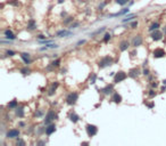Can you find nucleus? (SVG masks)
<instances>
[{"mask_svg":"<svg viewBox=\"0 0 166 146\" xmlns=\"http://www.w3.org/2000/svg\"><path fill=\"white\" fill-rule=\"evenodd\" d=\"M47 46H48V48H49V49H56V48H58V47H59L58 45H57V43H53V42L48 43Z\"/></svg>","mask_w":166,"mask_h":146,"instance_id":"79ce46f5","label":"nucleus"},{"mask_svg":"<svg viewBox=\"0 0 166 146\" xmlns=\"http://www.w3.org/2000/svg\"><path fill=\"white\" fill-rule=\"evenodd\" d=\"M37 39L38 40H44V39H47V36H46V34H38Z\"/></svg>","mask_w":166,"mask_h":146,"instance_id":"de8ad7c7","label":"nucleus"},{"mask_svg":"<svg viewBox=\"0 0 166 146\" xmlns=\"http://www.w3.org/2000/svg\"><path fill=\"white\" fill-rule=\"evenodd\" d=\"M86 42V40L85 39H82V40H79L76 42V47H80V46H82V45H84V43Z\"/></svg>","mask_w":166,"mask_h":146,"instance_id":"49530a36","label":"nucleus"},{"mask_svg":"<svg viewBox=\"0 0 166 146\" xmlns=\"http://www.w3.org/2000/svg\"><path fill=\"white\" fill-rule=\"evenodd\" d=\"M85 131L86 135L91 138V137H94L98 134V127L94 126V124H91V123H86L85 124Z\"/></svg>","mask_w":166,"mask_h":146,"instance_id":"39448f33","label":"nucleus"},{"mask_svg":"<svg viewBox=\"0 0 166 146\" xmlns=\"http://www.w3.org/2000/svg\"><path fill=\"white\" fill-rule=\"evenodd\" d=\"M18 127L22 128V129H24V128H26L27 127V123L24 122V121H18Z\"/></svg>","mask_w":166,"mask_h":146,"instance_id":"c03bdc74","label":"nucleus"},{"mask_svg":"<svg viewBox=\"0 0 166 146\" xmlns=\"http://www.w3.org/2000/svg\"><path fill=\"white\" fill-rule=\"evenodd\" d=\"M16 55V51L15 50H11V49H7L5 51V56L6 57H14Z\"/></svg>","mask_w":166,"mask_h":146,"instance_id":"f704fd0d","label":"nucleus"},{"mask_svg":"<svg viewBox=\"0 0 166 146\" xmlns=\"http://www.w3.org/2000/svg\"><path fill=\"white\" fill-rule=\"evenodd\" d=\"M58 87H59V82H58V81H53V82L51 83L50 88L48 89V91H47V96H48V97L53 96V95L56 94V90H57V88H58Z\"/></svg>","mask_w":166,"mask_h":146,"instance_id":"9b49d317","label":"nucleus"},{"mask_svg":"<svg viewBox=\"0 0 166 146\" xmlns=\"http://www.w3.org/2000/svg\"><path fill=\"white\" fill-rule=\"evenodd\" d=\"M166 91V85H164L162 88H160V93H165Z\"/></svg>","mask_w":166,"mask_h":146,"instance_id":"6e6d98bb","label":"nucleus"},{"mask_svg":"<svg viewBox=\"0 0 166 146\" xmlns=\"http://www.w3.org/2000/svg\"><path fill=\"white\" fill-rule=\"evenodd\" d=\"M58 119V113L55 111L53 109H50L48 110V112L46 113L44 115V119H43V124L44 126H48L50 123H52L55 120Z\"/></svg>","mask_w":166,"mask_h":146,"instance_id":"f257e3e1","label":"nucleus"},{"mask_svg":"<svg viewBox=\"0 0 166 146\" xmlns=\"http://www.w3.org/2000/svg\"><path fill=\"white\" fill-rule=\"evenodd\" d=\"M143 104H145L149 110H153L154 107H155V103H154V102H147L146 100V102H143Z\"/></svg>","mask_w":166,"mask_h":146,"instance_id":"58836bf2","label":"nucleus"},{"mask_svg":"<svg viewBox=\"0 0 166 146\" xmlns=\"http://www.w3.org/2000/svg\"><path fill=\"white\" fill-rule=\"evenodd\" d=\"M127 76L129 75H127V73L126 72H124V71H118V72H116L115 76H114V83L116 85V83L122 82V81H124Z\"/></svg>","mask_w":166,"mask_h":146,"instance_id":"6e6552de","label":"nucleus"},{"mask_svg":"<svg viewBox=\"0 0 166 146\" xmlns=\"http://www.w3.org/2000/svg\"><path fill=\"white\" fill-rule=\"evenodd\" d=\"M135 49H136V48H134V50H133V51H131V53H130V54H131V55H130V56H131V57H134V56H135V54H136Z\"/></svg>","mask_w":166,"mask_h":146,"instance_id":"5fc2aeb1","label":"nucleus"},{"mask_svg":"<svg viewBox=\"0 0 166 146\" xmlns=\"http://www.w3.org/2000/svg\"><path fill=\"white\" fill-rule=\"evenodd\" d=\"M20 73H22L23 75H29V74H31V70H30V67H29V65H25L24 67H21Z\"/></svg>","mask_w":166,"mask_h":146,"instance_id":"a878e982","label":"nucleus"},{"mask_svg":"<svg viewBox=\"0 0 166 146\" xmlns=\"http://www.w3.org/2000/svg\"><path fill=\"white\" fill-rule=\"evenodd\" d=\"M110 100H112L113 103H115V104H121L122 103V100H123V98H122V96H121L117 91H114V93L112 94Z\"/></svg>","mask_w":166,"mask_h":146,"instance_id":"412c9836","label":"nucleus"},{"mask_svg":"<svg viewBox=\"0 0 166 146\" xmlns=\"http://www.w3.org/2000/svg\"><path fill=\"white\" fill-rule=\"evenodd\" d=\"M60 62H62V60L57 57V58H55L53 61H51V62H50L49 64H50V65H52V66L55 67V69H57V67H59V66H60Z\"/></svg>","mask_w":166,"mask_h":146,"instance_id":"c756f323","label":"nucleus"},{"mask_svg":"<svg viewBox=\"0 0 166 146\" xmlns=\"http://www.w3.org/2000/svg\"><path fill=\"white\" fill-rule=\"evenodd\" d=\"M142 43H143V38L141 34H136V36H134L132 38V40H131V46H132L133 48H138V47H140Z\"/></svg>","mask_w":166,"mask_h":146,"instance_id":"0eeeda50","label":"nucleus"},{"mask_svg":"<svg viewBox=\"0 0 166 146\" xmlns=\"http://www.w3.org/2000/svg\"><path fill=\"white\" fill-rule=\"evenodd\" d=\"M15 144H16V145H26V143H25L23 139H21V137H17Z\"/></svg>","mask_w":166,"mask_h":146,"instance_id":"a19ab883","label":"nucleus"},{"mask_svg":"<svg viewBox=\"0 0 166 146\" xmlns=\"http://www.w3.org/2000/svg\"><path fill=\"white\" fill-rule=\"evenodd\" d=\"M138 25H139V22L138 21H135V20H133L132 22H130V29H132V30H134V29H136L138 27Z\"/></svg>","mask_w":166,"mask_h":146,"instance_id":"e433bc0d","label":"nucleus"},{"mask_svg":"<svg viewBox=\"0 0 166 146\" xmlns=\"http://www.w3.org/2000/svg\"><path fill=\"white\" fill-rule=\"evenodd\" d=\"M114 85H115V83H108V85H106L104 88L98 89V91H99V94H101L103 96H109V95H112V94L115 91Z\"/></svg>","mask_w":166,"mask_h":146,"instance_id":"20e7f679","label":"nucleus"},{"mask_svg":"<svg viewBox=\"0 0 166 146\" xmlns=\"http://www.w3.org/2000/svg\"><path fill=\"white\" fill-rule=\"evenodd\" d=\"M49 49V48H48V46H44V47H41V48H39V51H47V50Z\"/></svg>","mask_w":166,"mask_h":146,"instance_id":"8fccbe9b","label":"nucleus"},{"mask_svg":"<svg viewBox=\"0 0 166 146\" xmlns=\"http://www.w3.org/2000/svg\"><path fill=\"white\" fill-rule=\"evenodd\" d=\"M79 99V93L77 91H71L70 94H67L66 98H65V103L70 106H74L77 103Z\"/></svg>","mask_w":166,"mask_h":146,"instance_id":"7ed1b4c3","label":"nucleus"},{"mask_svg":"<svg viewBox=\"0 0 166 146\" xmlns=\"http://www.w3.org/2000/svg\"><path fill=\"white\" fill-rule=\"evenodd\" d=\"M66 72H67V69H66V67H64V69H62V71H60V73H62V74H65Z\"/></svg>","mask_w":166,"mask_h":146,"instance_id":"13d9d810","label":"nucleus"},{"mask_svg":"<svg viewBox=\"0 0 166 146\" xmlns=\"http://www.w3.org/2000/svg\"><path fill=\"white\" fill-rule=\"evenodd\" d=\"M46 144V140H38L37 142V145H44Z\"/></svg>","mask_w":166,"mask_h":146,"instance_id":"864d4df0","label":"nucleus"},{"mask_svg":"<svg viewBox=\"0 0 166 146\" xmlns=\"http://www.w3.org/2000/svg\"><path fill=\"white\" fill-rule=\"evenodd\" d=\"M150 74V70L148 69V67H143V70H142V75L145 76H148Z\"/></svg>","mask_w":166,"mask_h":146,"instance_id":"37998d69","label":"nucleus"},{"mask_svg":"<svg viewBox=\"0 0 166 146\" xmlns=\"http://www.w3.org/2000/svg\"><path fill=\"white\" fill-rule=\"evenodd\" d=\"M164 36H165V34H164L163 31H159L158 29L153 31V32H150V38H151V40H154V41H159V40L163 39Z\"/></svg>","mask_w":166,"mask_h":146,"instance_id":"1a4fd4ad","label":"nucleus"},{"mask_svg":"<svg viewBox=\"0 0 166 146\" xmlns=\"http://www.w3.org/2000/svg\"><path fill=\"white\" fill-rule=\"evenodd\" d=\"M110 2V0H103V1H100V3L98 5V7H97V9L98 10H104V8L107 6V3Z\"/></svg>","mask_w":166,"mask_h":146,"instance_id":"7c9ffc66","label":"nucleus"},{"mask_svg":"<svg viewBox=\"0 0 166 146\" xmlns=\"http://www.w3.org/2000/svg\"><path fill=\"white\" fill-rule=\"evenodd\" d=\"M158 86H159V83L157 82V81H155V80H154L153 82L150 83V87H151V88H154V89H156V88H158Z\"/></svg>","mask_w":166,"mask_h":146,"instance_id":"a18cd8bd","label":"nucleus"},{"mask_svg":"<svg viewBox=\"0 0 166 146\" xmlns=\"http://www.w3.org/2000/svg\"><path fill=\"white\" fill-rule=\"evenodd\" d=\"M159 26H160L159 22H153V23L149 25V27H148V31H149V32H153V31L157 30Z\"/></svg>","mask_w":166,"mask_h":146,"instance_id":"393cba45","label":"nucleus"},{"mask_svg":"<svg viewBox=\"0 0 166 146\" xmlns=\"http://www.w3.org/2000/svg\"><path fill=\"white\" fill-rule=\"evenodd\" d=\"M153 80H155V76L154 75H148V82H151V81H153Z\"/></svg>","mask_w":166,"mask_h":146,"instance_id":"3c124183","label":"nucleus"},{"mask_svg":"<svg viewBox=\"0 0 166 146\" xmlns=\"http://www.w3.org/2000/svg\"><path fill=\"white\" fill-rule=\"evenodd\" d=\"M64 2H65V0H57V3H59V5L60 3H64Z\"/></svg>","mask_w":166,"mask_h":146,"instance_id":"bf43d9fd","label":"nucleus"},{"mask_svg":"<svg viewBox=\"0 0 166 146\" xmlns=\"http://www.w3.org/2000/svg\"><path fill=\"white\" fill-rule=\"evenodd\" d=\"M26 29L27 31H34L37 30V22L34 18H30L29 22H27V25H26Z\"/></svg>","mask_w":166,"mask_h":146,"instance_id":"4be33fe9","label":"nucleus"},{"mask_svg":"<svg viewBox=\"0 0 166 146\" xmlns=\"http://www.w3.org/2000/svg\"><path fill=\"white\" fill-rule=\"evenodd\" d=\"M130 13V7H124L123 9H121L120 12H117V13H114V14H110V15H108V17L109 18H113V17H120V16H125V15H127V14Z\"/></svg>","mask_w":166,"mask_h":146,"instance_id":"9d476101","label":"nucleus"},{"mask_svg":"<svg viewBox=\"0 0 166 146\" xmlns=\"http://www.w3.org/2000/svg\"><path fill=\"white\" fill-rule=\"evenodd\" d=\"M24 109H25L24 105H18L16 109L14 110L15 111V116L18 118V119H23L24 116H25V110Z\"/></svg>","mask_w":166,"mask_h":146,"instance_id":"ddd939ff","label":"nucleus"},{"mask_svg":"<svg viewBox=\"0 0 166 146\" xmlns=\"http://www.w3.org/2000/svg\"><path fill=\"white\" fill-rule=\"evenodd\" d=\"M56 130H57V126L56 124H55V123H50V124H48V126L46 127V134H44V135H46V136H51V135H52L53 133H56Z\"/></svg>","mask_w":166,"mask_h":146,"instance_id":"6ab92c4d","label":"nucleus"},{"mask_svg":"<svg viewBox=\"0 0 166 146\" xmlns=\"http://www.w3.org/2000/svg\"><path fill=\"white\" fill-rule=\"evenodd\" d=\"M21 130L17 128H11V129L6 131V138L7 139H16L17 137H20Z\"/></svg>","mask_w":166,"mask_h":146,"instance_id":"423d86ee","label":"nucleus"},{"mask_svg":"<svg viewBox=\"0 0 166 146\" xmlns=\"http://www.w3.org/2000/svg\"><path fill=\"white\" fill-rule=\"evenodd\" d=\"M157 91L156 89H154V88H151V89H149L148 91H147V95H148V97L149 98H154V97H156L157 96Z\"/></svg>","mask_w":166,"mask_h":146,"instance_id":"473e14b6","label":"nucleus"},{"mask_svg":"<svg viewBox=\"0 0 166 146\" xmlns=\"http://www.w3.org/2000/svg\"><path fill=\"white\" fill-rule=\"evenodd\" d=\"M99 106H100V104H96V105H94V107H96V109H98Z\"/></svg>","mask_w":166,"mask_h":146,"instance_id":"69168bd1","label":"nucleus"},{"mask_svg":"<svg viewBox=\"0 0 166 146\" xmlns=\"http://www.w3.org/2000/svg\"><path fill=\"white\" fill-rule=\"evenodd\" d=\"M51 104H52V106H56V105H57V104H58V103H57V102H52V103H51Z\"/></svg>","mask_w":166,"mask_h":146,"instance_id":"0e129e2a","label":"nucleus"},{"mask_svg":"<svg viewBox=\"0 0 166 146\" xmlns=\"http://www.w3.org/2000/svg\"><path fill=\"white\" fill-rule=\"evenodd\" d=\"M79 26H80V22H73V23L68 26V29H70V30H74V29H76V27H79Z\"/></svg>","mask_w":166,"mask_h":146,"instance_id":"ea45409f","label":"nucleus"},{"mask_svg":"<svg viewBox=\"0 0 166 146\" xmlns=\"http://www.w3.org/2000/svg\"><path fill=\"white\" fill-rule=\"evenodd\" d=\"M130 45H131V42H130L129 40H122L118 43V49H120V51L124 53V51H126L130 48Z\"/></svg>","mask_w":166,"mask_h":146,"instance_id":"a211bd4d","label":"nucleus"},{"mask_svg":"<svg viewBox=\"0 0 166 146\" xmlns=\"http://www.w3.org/2000/svg\"><path fill=\"white\" fill-rule=\"evenodd\" d=\"M162 82H163V85H166V79H165V80H163Z\"/></svg>","mask_w":166,"mask_h":146,"instance_id":"338daca9","label":"nucleus"},{"mask_svg":"<svg viewBox=\"0 0 166 146\" xmlns=\"http://www.w3.org/2000/svg\"><path fill=\"white\" fill-rule=\"evenodd\" d=\"M68 119H70L71 122L77 123L79 121H80L81 118H80V115H79V114H77V113L75 112V111H73V110H72V111H71V112L68 113Z\"/></svg>","mask_w":166,"mask_h":146,"instance_id":"aec40b11","label":"nucleus"},{"mask_svg":"<svg viewBox=\"0 0 166 146\" xmlns=\"http://www.w3.org/2000/svg\"><path fill=\"white\" fill-rule=\"evenodd\" d=\"M72 36H74V33L71 30H59L56 32L57 38H68Z\"/></svg>","mask_w":166,"mask_h":146,"instance_id":"2eb2a0df","label":"nucleus"},{"mask_svg":"<svg viewBox=\"0 0 166 146\" xmlns=\"http://www.w3.org/2000/svg\"><path fill=\"white\" fill-rule=\"evenodd\" d=\"M18 106V100H17V98H14L13 100H10L9 103L7 104V111H13V110H15L16 107Z\"/></svg>","mask_w":166,"mask_h":146,"instance_id":"5701e85b","label":"nucleus"},{"mask_svg":"<svg viewBox=\"0 0 166 146\" xmlns=\"http://www.w3.org/2000/svg\"><path fill=\"white\" fill-rule=\"evenodd\" d=\"M2 33H3V38H6V39L8 40H16V34L14 33L13 31L10 30V29H5V30L2 31Z\"/></svg>","mask_w":166,"mask_h":146,"instance_id":"dca6fc26","label":"nucleus"},{"mask_svg":"<svg viewBox=\"0 0 166 146\" xmlns=\"http://www.w3.org/2000/svg\"><path fill=\"white\" fill-rule=\"evenodd\" d=\"M147 65H148V58L145 60V62H143V64H142V67H146Z\"/></svg>","mask_w":166,"mask_h":146,"instance_id":"4d7b16f0","label":"nucleus"},{"mask_svg":"<svg viewBox=\"0 0 166 146\" xmlns=\"http://www.w3.org/2000/svg\"><path fill=\"white\" fill-rule=\"evenodd\" d=\"M46 127L47 126H40V127H38L37 129H35V134H37L38 136H41V135H43V134H46Z\"/></svg>","mask_w":166,"mask_h":146,"instance_id":"bb28decb","label":"nucleus"},{"mask_svg":"<svg viewBox=\"0 0 166 146\" xmlns=\"http://www.w3.org/2000/svg\"><path fill=\"white\" fill-rule=\"evenodd\" d=\"M133 3H134V1H133V0H130V2H129V7H130V6H132Z\"/></svg>","mask_w":166,"mask_h":146,"instance_id":"052dcab7","label":"nucleus"},{"mask_svg":"<svg viewBox=\"0 0 166 146\" xmlns=\"http://www.w3.org/2000/svg\"><path fill=\"white\" fill-rule=\"evenodd\" d=\"M97 79H98V76H97V74L94 72H91L90 73V76H89V83L90 85H94L97 81Z\"/></svg>","mask_w":166,"mask_h":146,"instance_id":"cd10ccee","label":"nucleus"},{"mask_svg":"<svg viewBox=\"0 0 166 146\" xmlns=\"http://www.w3.org/2000/svg\"><path fill=\"white\" fill-rule=\"evenodd\" d=\"M140 74H142V72H140V70L138 69V67H133V69H131V70L127 72V75H129V78H131V79H138V76L140 75Z\"/></svg>","mask_w":166,"mask_h":146,"instance_id":"f3484780","label":"nucleus"},{"mask_svg":"<svg viewBox=\"0 0 166 146\" xmlns=\"http://www.w3.org/2000/svg\"><path fill=\"white\" fill-rule=\"evenodd\" d=\"M110 40H112V34L110 33H108V32H107V33H105L104 34V38H103V42H105V43H108L110 41Z\"/></svg>","mask_w":166,"mask_h":146,"instance_id":"72a5a7b5","label":"nucleus"},{"mask_svg":"<svg viewBox=\"0 0 166 146\" xmlns=\"http://www.w3.org/2000/svg\"><path fill=\"white\" fill-rule=\"evenodd\" d=\"M98 67H99L100 70H103V69H106L108 66H112L114 64V58L109 55H106V56L101 57L99 61H98Z\"/></svg>","mask_w":166,"mask_h":146,"instance_id":"f03ea898","label":"nucleus"},{"mask_svg":"<svg viewBox=\"0 0 166 146\" xmlns=\"http://www.w3.org/2000/svg\"><path fill=\"white\" fill-rule=\"evenodd\" d=\"M60 17H62V18L67 17V13H66V12H64V10H62V12H60Z\"/></svg>","mask_w":166,"mask_h":146,"instance_id":"09e8293b","label":"nucleus"},{"mask_svg":"<svg viewBox=\"0 0 166 146\" xmlns=\"http://www.w3.org/2000/svg\"><path fill=\"white\" fill-rule=\"evenodd\" d=\"M44 115V111L43 110H37L35 112H34V118H42Z\"/></svg>","mask_w":166,"mask_h":146,"instance_id":"c9c22d12","label":"nucleus"},{"mask_svg":"<svg viewBox=\"0 0 166 146\" xmlns=\"http://www.w3.org/2000/svg\"><path fill=\"white\" fill-rule=\"evenodd\" d=\"M106 27H107V26H103V27H100V29H98V30H96L94 32H92V33H90V36H99L100 33H103V32H105V31H106Z\"/></svg>","mask_w":166,"mask_h":146,"instance_id":"c85d7f7f","label":"nucleus"},{"mask_svg":"<svg viewBox=\"0 0 166 146\" xmlns=\"http://www.w3.org/2000/svg\"><path fill=\"white\" fill-rule=\"evenodd\" d=\"M115 74H116V72H110V73H109L110 76H115Z\"/></svg>","mask_w":166,"mask_h":146,"instance_id":"680f3d73","label":"nucleus"},{"mask_svg":"<svg viewBox=\"0 0 166 146\" xmlns=\"http://www.w3.org/2000/svg\"><path fill=\"white\" fill-rule=\"evenodd\" d=\"M115 2L117 5H120V6H125V5H127L130 2V0H115Z\"/></svg>","mask_w":166,"mask_h":146,"instance_id":"4c0bfd02","label":"nucleus"},{"mask_svg":"<svg viewBox=\"0 0 166 146\" xmlns=\"http://www.w3.org/2000/svg\"><path fill=\"white\" fill-rule=\"evenodd\" d=\"M7 3H8V5H10V6H13V7H17V8L22 6V3H21L18 0H8V1H7Z\"/></svg>","mask_w":166,"mask_h":146,"instance_id":"2f4dec72","label":"nucleus"},{"mask_svg":"<svg viewBox=\"0 0 166 146\" xmlns=\"http://www.w3.org/2000/svg\"><path fill=\"white\" fill-rule=\"evenodd\" d=\"M165 55H166V51L163 48H155L153 50L154 58H163V57H165Z\"/></svg>","mask_w":166,"mask_h":146,"instance_id":"4468645a","label":"nucleus"},{"mask_svg":"<svg viewBox=\"0 0 166 146\" xmlns=\"http://www.w3.org/2000/svg\"><path fill=\"white\" fill-rule=\"evenodd\" d=\"M33 130H34V126L30 127V129H29V130L26 131V134H29V135H30V134H32V131H33Z\"/></svg>","mask_w":166,"mask_h":146,"instance_id":"603ef678","label":"nucleus"},{"mask_svg":"<svg viewBox=\"0 0 166 146\" xmlns=\"http://www.w3.org/2000/svg\"><path fill=\"white\" fill-rule=\"evenodd\" d=\"M163 32H164V34H165V36H166V25L163 27Z\"/></svg>","mask_w":166,"mask_h":146,"instance_id":"e2e57ef3","label":"nucleus"},{"mask_svg":"<svg viewBox=\"0 0 166 146\" xmlns=\"http://www.w3.org/2000/svg\"><path fill=\"white\" fill-rule=\"evenodd\" d=\"M73 22H74V17L73 16H67V17H65V18L63 20V25H65V26H70Z\"/></svg>","mask_w":166,"mask_h":146,"instance_id":"b1692460","label":"nucleus"},{"mask_svg":"<svg viewBox=\"0 0 166 146\" xmlns=\"http://www.w3.org/2000/svg\"><path fill=\"white\" fill-rule=\"evenodd\" d=\"M20 57L21 60L24 62L25 65H30L32 63V60H31V54L26 53V51H23V53H20Z\"/></svg>","mask_w":166,"mask_h":146,"instance_id":"f8f14e48","label":"nucleus"}]
</instances>
